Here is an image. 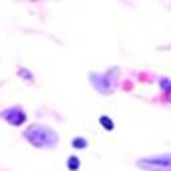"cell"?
I'll return each instance as SVG.
<instances>
[{"label": "cell", "mask_w": 171, "mask_h": 171, "mask_svg": "<svg viewBox=\"0 0 171 171\" xmlns=\"http://www.w3.org/2000/svg\"><path fill=\"white\" fill-rule=\"evenodd\" d=\"M26 138L31 142L33 146L37 148H53L57 144V132L51 130L49 126H43V125H35L31 128L26 130Z\"/></svg>", "instance_id": "obj_1"}, {"label": "cell", "mask_w": 171, "mask_h": 171, "mask_svg": "<svg viewBox=\"0 0 171 171\" xmlns=\"http://www.w3.org/2000/svg\"><path fill=\"white\" fill-rule=\"evenodd\" d=\"M0 115L6 119L10 125H14V126H20V125L26 123V113L21 111L20 107H10V109H6V111H2Z\"/></svg>", "instance_id": "obj_2"}, {"label": "cell", "mask_w": 171, "mask_h": 171, "mask_svg": "<svg viewBox=\"0 0 171 171\" xmlns=\"http://www.w3.org/2000/svg\"><path fill=\"white\" fill-rule=\"evenodd\" d=\"M140 167H144L148 171H169V165H158V158L146 159V161H138Z\"/></svg>", "instance_id": "obj_3"}, {"label": "cell", "mask_w": 171, "mask_h": 171, "mask_svg": "<svg viewBox=\"0 0 171 171\" xmlns=\"http://www.w3.org/2000/svg\"><path fill=\"white\" fill-rule=\"evenodd\" d=\"M109 80H111V78H101V76L95 78V76H92L93 86H95L101 93H109V92H111V84H109Z\"/></svg>", "instance_id": "obj_4"}, {"label": "cell", "mask_w": 171, "mask_h": 171, "mask_svg": "<svg viewBox=\"0 0 171 171\" xmlns=\"http://www.w3.org/2000/svg\"><path fill=\"white\" fill-rule=\"evenodd\" d=\"M99 123H101V126L107 128V130H113V126H115V125H113V121L109 117H101V119H99Z\"/></svg>", "instance_id": "obj_5"}, {"label": "cell", "mask_w": 171, "mask_h": 171, "mask_svg": "<svg viewBox=\"0 0 171 171\" xmlns=\"http://www.w3.org/2000/svg\"><path fill=\"white\" fill-rule=\"evenodd\" d=\"M78 167H80V161H78V158H70V159H68V169L76 171Z\"/></svg>", "instance_id": "obj_6"}, {"label": "cell", "mask_w": 171, "mask_h": 171, "mask_svg": "<svg viewBox=\"0 0 171 171\" xmlns=\"http://www.w3.org/2000/svg\"><path fill=\"white\" fill-rule=\"evenodd\" d=\"M72 144H74V148H86V146H88V142H86L84 138H76Z\"/></svg>", "instance_id": "obj_7"}, {"label": "cell", "mask_w": 171, "mask_h": 171, "mask_svg": "<svg viewBox=\"0 0 171 171\" xmlns=\"http://www.w3.org/2000/svg\"><path fill=\"white\" fill-rule=\"evenodd\" d=\"M161 86H163V88H165V92L169 90V84H167V80H163V82H161Z\"/></svg>", "instance_id": "obj_8"}]
</instances>
